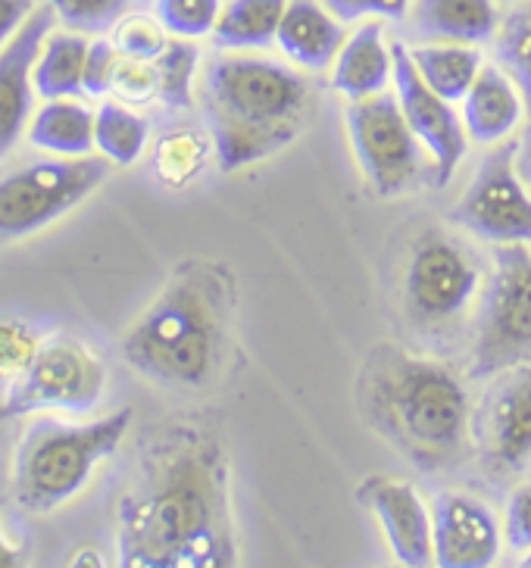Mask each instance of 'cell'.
Returning <instances> with one entry per match:
<instances>
[{"label":"cell","instance_id":"obj_1","mask_svg":"<svg viewBox=\"0 0 531 568\" xmlns=\"http://www.w3.org/2000/svg\"><path fill=\"white\" fill-rule=\"evenodd\" d=\"M117 550L126 568L234 566L229 463L213 432L179 422L150 437L119 500Z\"/></svg>","mask_w":531,"mask_h":568},{"label":"cell","instance_id":"obj_2","mask_svg":"<svg viewBox=\"0 0 531 568\" xmlns=\"http://www.w3.org/2000/svg\"><path fill=\"white\" fill-rule=\"evenodd\" d=\"M200 103L219 169L238 172L291 148L313 119L315 94L303 69L222 51L203 67Z\"/></svg>","mask_w":531,"mask_h":568},{"label":"cell","instance_id":"obj_3","mask_svg":"<svg viewBox=\"0 0 531 568\" xmlns=\"http://www.w3.org/2000/svg\"><path fill=\"white\" fill-rule=\"evenodd\" d=\"M232 328V275L191 260L122 341L126 363L167 387L200 390L217 378Z\"/></svg>","mask_w":531,"mask_h":568},{"label":"cell","instance_id":"obj_4","mask_svg":"<svg viewBox=\"0 0 531 568\" xmlns=\"http://www.w3.org/2000/svg\"><path fill=\"white\" fill-rule=\"evenodd\" d=\"M360 397L372 428L419 468L457 466L469 450V394L444 363L379 347L365 363Z\"/></svg>","mask_w":531,"mask_h":568},{"label":"cell","instance_id":"obj_5","mask_svg":"<svg viewBox=\"0 0 531 568\" xmlns=\"http://www.w3.org/2000/svg\"><path fill=\"white\" fill-rule=\"evenodd\" d=\"M132 425V409L84 425L41 418L26 428L13 453V500L29 513H53L72 500L94 468L117 450Z\"/></svg>","mask_w":531,"mask_h":568},{"label":"cell","instance_id":"obj_6","mask_svg":"<svg viewBox=\"0 0 531 568\" xmlns=\"http://www.w3.org/2000/svg\"><path fill=\"white\" fill-rule=\"evenodd\" d=\"M484 268L479 253L441 225L413 234L400 272L403 316L422 335L457 328L482 297Z\"/></svg>","mask_w":531,"mask_h":568},{"label":"cell","instance_id":"obj_7","mask_svg":"<svg viewBox=\"0 0 531 568\" xmlns=\"http://www.w3.org/2000/svg\"><path fill=\"white\" fill-rule=\"evenodd\" d=\"M344 125L353 156L379 197H403L425 182H434V163H429L432 153L403 116L398 94L382 91L363 101H350Z\"/></svg>","mask_w":531,"mask_h":568},{"label":"cell","instance_id":"obj_8","mask_svg":"<svg viewBox=\"0 0 531 568\" xmlns=\"http://www.w3.org/2000/svg\"><path fill=\"white\" fill-rule=\"evenodd\" d=\"M522 363H531V244H503L482 287L472 375L488 378Z\"/></svg>","mask_w":531,"mask_h":568},{"label":"cell","instance_id":"obj_9","mask_svg":"<svg viewBox=\"0 0 531 568\" xmlns=\"http://www.w3.org/2000/svg\"><path fill=\"white\" fill-rule=\"evenodd\" d=\"M107 175L110 160L100 156L34 160L0 175V241L29 237L67 216Z\"/></svg>","mask_w":531,"mask_h":568},{"label":"cell","instance_id":"obj_10","mask_svg":"<svg viewBox=\"0 0 531 568\" xmlns=\"http://www.w3.org/2000/svg\"><path fill=\"white\" fill-rule=\"evenodd\" d=\"M107 368L94 351L82 341L57 335L44 341L34 353L29 372L10 385L7 400L0 403V422L63 409V413H91L103 397Z\"/></svg>","mask_w":531,"mask_h":568},{"label":"cell","instance_id":"obj_11","mask_svg":"<svg viewBox=\"0 0 531 568\" xmlns=\"http://www.w3.org/2000/svg\"><path fill=\"white\" fill-rule=\"evenodd\" d=\"M450 219L494 247L531 244V191L515 169V144L494 148L484 156Z\"/></svg>","mask_w":531,"mask_h":568},{"label":"cell","instance_id":"obj_12","mask_svg":"<svg viewBox=\"0 0 531 568\" xmlns=\"http://www.w3.org/2000/svg\"><path fill=\"white\" fill-rule=\"evenodd\" d=\"M391 51H394V94H398L400 110L419 134V141L425 144V151L432 153L434 184L444 187L465 156L463 119L457 116L453 103L444 101L438 91L425 84L410 57V48L394 41Z\"/></svg>","mask_w":531,"mask_h":568},{"label":"cell","instance_id":"obj_13","mask_svg":"<svg viewBox=\"0 0 531 568\" xmlns=\"http://www.w3.org/2000/svg\"><path fill=\"white\" fill-rule=\"evenodd\" d=\"M479 450L494 475L531 466V363L503 372L479 413Z\"/></svg>","mask_w":531,"mask_h":568},{"label":"cell","instance_id":"obj_14","mask_svg":"<svg viewBox=\"0 0 531 568\" xmlns=\"http://www.w3.org/2000/svg\"><path fill=\"white\" fill-rule=\"evenodd\" d=\"M503 528L475 494L444 490L432 503V547L441 568H488L498 562Z\"/></svg>","mask_w":531,"mask_h":568},{"label":"cell","instance_id":"obj_15","mask_svg":"<svg viewBox=\"0 0 531 568\" xmlns=\"http://www.w3.org/2000/svg\"><path fill=\"white\" fill-rule=\"evenodd\" d=\"M357 497L382 525L384 540L400 566L425 568L434 562L432 509L410 481L400 478H365Z\"/></svg>","mask_w":531,"mask_h":568},{"label":"cell","instance_id":"obj_16","mask_svg":"<svg viewBox=\"0 0 531 568\" xmlns=\"http://www.w3.org/2000/svg\"><path fill=\"white\" fill-rule=\"evenodd\" d=\"M57 13L50 3L34 7L7 48L0 51V160L13 151L26 132V122L32 113V75L38 57L44 51V41L53 32Z\"/></svg>","mask_w":531,"mask_h":568},{"label":"cell","instance_id":"obj_17","mask_svg":"<svg viewBox=\"0 0 531 568\" xmlns=\"http://www.w3.org/2000/svg\"><path fill=\"white\" fill-rule=\"evenodd\" d=\"M500 0H413L407 29L415 41L488 44L500 29Z\"/></svg>","mask_w":531,"mask_h":568},{"label":"cell","instance_id":"obj_18","mask_svg":"<svg viewBox=\"0 0 531 568\" xmlns=\"http://www.w3.org/2000/svg\"><path fill=\"white\" fill-rule=\"evenodd\" d=\"M348 41L344 22L322 0H288L275 44L303 72H322Z\"/></svg>","mask_w":531,"mask_h":568},{"label":"cell","instance_id":"obj_19","mask_svg":"<svg viewBox=\"0 0 531 568\" xmlns=\"http://www.w3.org/2000/svg\"><path fill=\"white\" fill-rule=\"evenodd\" d=\"M522 116H525V98L513 79L500 67H482L479 79L463 98L465 134L475 144L498 148L519 129Z\"/></svg>","mask_w":531,"mask_h":568},{"label":"cell","instance_id":"obj_20","mask_svg":"<svg viewBox=\"0 0 531 568\" xmlns=\"http://www.w3.org/2000/svg\"><path fill=\"white\" fill-rule=\"evenodd\" d=\"M332 88L348 101H363L394 82V51L384 41L382 19H365L332 63Z\"/></svg>","mask_w":531,"mask_h":568},{"label":"cell","instance_id":"obj_21","mask_svg":"<svg viewBox=\"0 0 531 568\" xmlns=\"http://www.w3.org/2000/svg\"><path fill=\"white\" fill-rule=\"evenodd\" d=\"M288 0H229L219 13L213 41L219 51H266L275 44Z\"/></svg>","mask_w":531,"mask_h":568},{"label":"cell","instance_id":"obj_22","mask_svg":"<svg viewBox=\"0 0 531 568\" xmlns=\"http://www.w3.org/2000/svg\"><path fill=\"white\" fill-rule=\"evenodd\" d=\"M410 57H413L415 69L425 79V84L450 103L463 101L484 67L479 48L450 44V41L415 44V48H410Z\"/></svg>","mask_w":531,"mask_h":568},{"label":"cell","instance_id":"obj_23","mask_svg":"<svg viewBox=\"0 0 531 568\" xmlns=\"http://www.w3.org/2000/svg\"><path fill=\"white\" fill-rule=\"evenodd\" d=\"M29 141L60 156H88L94 148V113L76 98H53L32 119Z\"/></svg>","mask_w":531,"mask_h":568},{"label":"cell","instance_id":"obj_24","mask_svg":"<svg viewBox=\"0 0 531 568\" xmlns=\"http://www.w3.org/2000/svg\"><path fill=\"white\" fill-rule=\"evenodd\" d=\"M88 41L79 32H50L44 41V51L34 67V88L53 101V98H79L84 75V57Z\"/></svg>","mask_w":531,"mask_h":568},{"label":"cell","instance_id":"obj_25","mask_svg":"<svg viewBox=\"0 0 531 568\" xmlns=\"http://www.w3.org/2000/svg\"><path fill=\"white\" fill-rule=\"evenodd\" d=\"M150 138L148 119L138 116L122 101L100 103L94 113V148L117 166H132Z\"/></svg>","mask_w":531,"mask_h":568},{"label":"cell","instance_id":"obj_26","mask_svg":"<svg viewBox=\"0 0 531 568\" xmlns=\"http://www.w3.org/2000/svg\"><path fill=\"white\" fill-rule=\"evenodd\" d=\"M494 57H498V67L522 91L525 106L531 110V0H519L513 10L500 19V29L494 34Z\"/></svg>","mask_w":531,"mask_h":568},{"label":"cell","instance_id":"obj_27","mask_svg":"<svg viewBox=\"0 0 531 568\" xmlns=\"http://www.w3.org/2000/svg\"><path fill=\"white\" fill-rule=\"evenodd\" d=\"M210 148H213V141H207L194 129H176V132L163 134L157 144V156H153V169H157L160 182L169 187H184L194 182L210 160Z\"/></svg>","mask_w":531,"mask_h":568},{"label":"cell","instance_id":"obj_28","mask_svg":"<svg viewBox=\"0 0 531 568\" xmlns=\"http://www.w3.org/2000/svg\"><path fill=\"white\" fill-rule=\"evenodd\" d=\"M200 67V51L188 38L169 41V48L157 57L160 72V101L169 110H188L194 101V72Z\"/></svg>","mask_w":531,"mask_h":568},{"label":"cell","instance_id":"obj_29","mask_svg":"<svg viewBox=\"0 0 531 568\" xmlns=\"http://www.w3.org/2000/svg\"><path fill=\"white\" fill-rule=\"evenodd\" d=\"M53 7L57 19L69 32L103 34L117 29L122 17H129L134 0H44Z\"/></svg>","mask_w":531,"mask_h":568},{"label":"cell","instance_id":"obj_30","mask_svg":"<svg viewBox=\"0 0 531 568\" xmlns=\"http://www.w3.org/2000/svg\"><path fill=\"white\" fill-rule=\"evenodd\" d=\"M222 0H153V17L176 38H207L213 34L222 13Z\"/></svg>","mask_w":531,"mask_h":568},{"label":"cell","instance_id":"obj_31","mask_svg":"<svg viewBox=\"0 0 531 568\" xmlns=\"http://www.w3.org/2000/svg\"><path fill=\"white\" fill-rule=\"evenodd\" d=\"M167 26L157 17H144V13H129L117 22L113 29V44L122 57H134V60H157L160 53L169 48Z\"/></svg>","mask_w":531,"mask_h":568},{"label":"cell","instance_id":"obj_32","mask_svg":"<svg viewBox=\"0 0 531 568\" xmlns=\"http://www.w3.org/2000/svg\"><path fill=\"white\" fill-rule=\"evenodd\" d=\"M113 94L129 106L160 101V72L157 60H134V57H119L117 75H113Z\"/></svg>","mask_w":531,"mask_h":568},{"label":"cell","instance_id":"obj_33","mask_svg":"<svg viewBox=\"0 0 531 568\" xmlns=\"http://www.w3.org/2000/svg\"><path fill=\"white\" fill-rule=\"evenodd\" d=\"M38 341L22 322H0V382H17L32 366Z\"/></svg>","mask_w":531,"mask_h":568},{"label":"cell","instance_id":"obj_34","mask_svg":"<svg viewBox=\"0 0 531 568\" xmlns=\"http://www.w3.org/2000/svg\"><path fill=\"white\" fill-rule=\"evenodd\" d=\"M119 57L113 41H91L88 57H84V75H82V91L84 98H103L113 91V75H117Z\"/></svg>","mask_w":531,"mask_h":568},{"label":"cell","instance_id":"obj_35","mask_svg":"<svg viewBox=\"0 0 531 568\" xmlns=\"http://www.w3.org/2000/svg\"><path fill=\"white\" fill-rule=\"evenodd\" d=\"M341 22L363 19H407L413 0H322Z\"/></svg>","mask_w":531,"mask_h":568},{"label":"cell","instance_id":"obj_36","mask_svg":"<svg viewBox=\"0 0 531 568\" xmlns=\"http://www.w3.org/2000/svg\"><path fill=\"white\" fill-rule=\"evenodd\" d=\"M503 537L510 550H531V481L519 485L507 500V518H503Z\"/></svg>","mask_w":531,"mask_h":568},{"label":"cell","instance_id":"obj_37","mask_svg":"<svg viewBox=\"0 0 531 568\" xmlns=\"http://www.w3.org/2000/svg\"><path fill=\"white\" fill-rule=\"evenodd\" d=\"M34 7H38V0H0V51L26 26V19L34 13Z\"/></svg>","mask_w":531,"mask_h":568},{"label":"cell","instance_id":"obj_38","mask_svg":"<svg viewBox=\"0 0 531 568\" xmlns=\"http://www.w3.org/2000/svg\"><path fill=\"white\" fill-rule=\"evenodd\" d=\"M515 169H519L522 182L529 184L531 191V122L529 129L522 132V138H519V144H515Z\"/></svg>","mask_w":531,"mask_h":568},{"label":"cell","instance_id":"obj_39","mask_svg":"<svg viewBox=\"0 0 531 568\" xmlns=\"http://www.w3.org/2000/svg\"><path fill=\"white\" fill-rule=\"evenodd\" d=\"M22 559H19V550H13L7 540H3V535H0V568H13L19 566Z\"/></svg>","mask_w":531,"mask_h":568},{"label":"cell","instance_id":"obj_40","mask_svg":"<svg viewBox=\"0 0 531 568\" xmlns=\"http://www.w3.org/2000/svg\"><path fill=\"white\" fill-rule=\"evenodd\" d=\"M522 568H531V550L522 556Z\"/></svg>","mask_w":531,"mask_h":568},{"label":"cell","instance_id":"obj_41","mask_svg":"<svg viewBox=\"0 0 531 568\" xmlns=\"http://www.w3.org/2000/svg\"><path fill=\"white\" fill-rule=\"evenodd\" d=\"M503 3H519V0H503Z\"/></svg>","mask_w":531,"mask_h":568}]
</instances>
